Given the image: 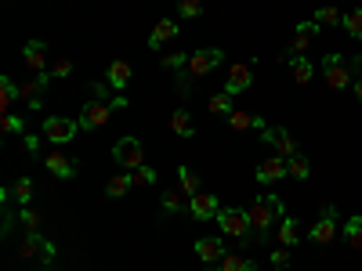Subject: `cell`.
<instances>
[{"mask_svg":"<svg viewBox=\"0 0 362 271\" xmlns=\"http://www.w3.org/2000/svg\"><path fill=\"white\" fill-rule=\"evenodd\" d=\"M246 217H250V232H254L257 239H264L272 225H279V221L287 217V206H282L279 196H257L254 206L246 210Z\"/></svg>","mask_w":362,"mask_h":271,"instance_id":"obj_1","label":"cell"},{"mask_svg":"<svg viewBox=\"0 0 362 271\" xmlns=\"http://www.w3.org/2000/svg\"><path fill=\"white\" fill-rule=\"evenodd\" d=\"M113 159L123 170H138V167H145V149H141L138 138H120L113 145Z\"/></svg>","mask_w":362,"mask_h":271,"instance_id":"obj_2","label":"cell"},{"mask_svg":"<svg viewBox=\"0 0 362 271\" xmlns=\"http://www.w3.org/2000/svg\"><path fill=\"white\" fill-rule=\"evenodd\" d=\"M221 58H225V51H217V47H203V51H192V55H188V66H185V76H188V80L207 76V73H214L217 66H221Z\"/></svg>","mask_w":362,"mask_h":271,"instance_id":"obj_3","label":"cell"},{"mask_svg":"<svg viewBox=\"0 0 362 271\" xmlns=\"http://www.w3.org/2000/svg\"><path fill=\"white\" fill-rule=\"evenodd\" d=\"M76 131H80V120H69V116H47L40 134L51 141V145H66V141L76 138Z\"/></svg>","mask_w":362,"mask_h":271,"instance_id":"obj_4","label":"cell"},{"mask_svg":"<svg viewBox=\"0 0 362 271\" xmlns=\"http://www.w3.org/2000/svg\"><path fill=\"white\" fill-rule=\"evenodd\" d=\"M19 257L22 261H40V268H47L55 261V243L44 235H26L22 246H19Z\"/></svg>","mask_w":362,"mask_h":271,"instance_id":"obj_5","label":"cell"},{"mask_svg":"<svg viewBox=\"0 0 362 271\" xmlns=\"http://www.w3.org/2000/svg\"><path fill=\"white\" fill-rule=\"evenodd\" d=\"M214 221L221 225V232H225L228 239H243V235H250V217H246V210H235V206H221Z\"/></svg>","mask_w":362,"mask_h":271,"instance_id":"obj_6","label":"cell"},{"mask_svg":"<svg viewBox=\"0 0 362 271\" xmlns=\"http://www.w3.org/2000/svg\"><path fill=\"white\" fill-rule=\"evenodd\" d=\"M51 80H55L51 73H40L33 80H22V84H19V102H26L29 109H44V91H47Z\"/></svg>","mask_w":362,"mask_h":271,"instance_id":"obj_7","label":"cell"},{"mask_svg":"<svg viewBox=\"0 0 362 271\" xmlns=\"http://www.w3.org/2000/svg\"><path fill=\"white\" fill-rule=\"evenodd\" d=\"M113 113H116L113 102H87L80 109V131H98V127L109 123V116H113Z\"/></svg>","mask_w":362,"mask_h":271,"instance_id":"obj_8","label":"cell"},{"mask_svg":"<svg viewBox=\"0 0 362 271\" xmlns=\"http://www.w3.org/2000/svg\"><path fill=\"white\" fill-rule=\"evenodd\" d=\"M250 84H254V62H235V66H228V73H225L228 94H243V91H250Z\"/></svg>","mask_w":362,"mask_h":271,"instance_id":"obj_9","label":"cell"},{"mask_svg":"<svg viewBox=\"0 0 362 271\" xmlns=\"http://www.w3.org/2000/svg\"><path fill=\"white\" fill-rule=\"evenodd\" d=\"M261 141H269V145L275 149V156H282V159L297 156V141H293V134L287 131V127H264Z\"/></svg>","mask_w":362,"mask_h":271,"instance_id":"obj_10","label":"cell"},{"mask_svg":"<svg viewBox=\"0 0 362 271\" xmlns=\"http://www.w3.org/2000/svg\"><path fill=\"white\" fill-rule=\"evenodd\" d=\"M323 76H326V84L334 87V91H344V87L355 80V76L348 73V66L341 62V55H326V58H323Z\"/></svg>","mask_w":362,"mask_h":271,"instance_id":"obj_11","label":"cell"},{"mask_svg":"<svg viewBox=\"0 0 362 271\" xmlns=\"http://www.w3.org/2000/svg\"><path fill=\"white\" fill-rule=\"evenodd\" d=\"M22 62H26V69L33 73V76L51 73V69H47V44H44V40H29V44L22 47Z\"/></svg>","mask_w":362,"mask_h":271,"instance_id":"obj_12","label":"cell"},{"mask_svg":"<svg viewBox=\"0 0 362 271\" xmlns=\"http://www.w3.org/2000/svg\"><path fill=\"white\" fill-rule=\"evenodd\" d=\"M264 123L261 116H254V113H246V109H232L228 113V131L232 134H243V131H264Z\"/></svg>","mask_w":362,"mask_h":271,"instance_id":"obj_13","label":"cell"},{"mask_svg":"<svg viewBox=\"0 0 362 271\" xmlns=\"http://www.w3.org/2000/svg\"><path fill=\"white\" fill-rule=\"evenodd\" d=\"M44 167H47V174H55V178H62V181H69L73 174H76V163L66 156V152H58V149H51L44 156Z\"/></svg>","mask_w":362,"mask_h":271,"instance_id":"obj_14","label":"cell"},{"mask_svg":"<svg viewBox=\"0 0 362 271\" xmlns=\"http://www.w3.org/2000/svg\"><path fill=\"white\" fill-rule=\"evenodd\" d=\"M217 210H221V206H217V196L199 192V196L188 199V214H192V221H214Z\"/></svg>","mask_w":362,"mask_h":271,"instance_id":"obj_15","label":"cell"},{"mask_svg":"<svg viewBox=\"0 0 362 271\" xmlns=\"http://www.w3.org/2000/svg\"><path fill=\"white\" fill-rule=\"evenodd\" d=\"M316 33H319V22H316V19L297 26V29H293V40H290V55H301V58H305V51L311 47V40H316Z\"/></svg>","mask_w":362,"mask_h":271,"instance_id":"obj_16","label":"cell"},{"mask_svg":"<svg viewBox=\"0 0 362 271\" xmlns=\"http://www.w3.org/2000/svg\"><path fill=\"white\" fill-rule=\"evenodd\" d=\"M225 239H196V257L203 261V264H217V261H221L225 257Z\"/></svg>","mask_w":362,"mask_h":271,"instance_id":"obj_17","label":"cell"},{"mask_svg":"<svg viewBox=\"0 0 362 271\" xmlns=\"http://www.w3.org/2000/svg\"><path fill=\"white\" fill-rule=\"evenodd\" d=\"M109 87H116V91H127V84L134 80V69H131V62H123V58H116V62H109Z\"/></svg>","mask_w":362,"mask_h":271,"instance_id":"obj_18","label":"cell"},{"mask_svg":"<svg viewBox=\"0 0 362 271\" xmlns=\"http://www.w3.org/2000/svg\"><path fill=\"white\" fill-rule=\"evenodd\" d=\"M282 174H287V159H282V156H269V159L257 167V181H261V185H275Z\"/></svg>","mask_w":362,"mask_h":271,"instance_id":"obj_19","label":"cell"},{"mask_svg":"<svg viewBox=\"0 0 362 271\" xmlns=\"http://www.w3.org/2000/svg\"><path fill=\"white\" fill-rule=\"evenodd\" d=\"M308 239H311L316 246H329V243L337 239V221L323 214V221H316V225H311V235H308Z\"/></svg>","mask_w":362,"mask_h":271,"instance_id":"obj_20","label":"cell"},{"mask_svg":"<svg viewBox=\"0 0 362 271\" xmlns=\"http://www.w3.org/2000/svg\"><path fill=\"white\" fill-rule=\"evenodd\" d=\"M282 62L290 66V73H293V84H311V62H308V58L282 51Z\"/></svg>","mask_w":362,"mask_h":271,"instance_id":"obj_21","label":"cell"},{"mask_svg":"<svg viewBox=\"0 0 362 271\" xmlns=\"http://www.w3.org/2000/svg\"><path fill=\"white\" fill-rule=\"evenodd\" d=\"M134 188V174L131 170H123V174H113V178H109V185H105V196L109 199H123Z\"/></svg>","mask_w":362,"mask_h":271,"instance_id":"obj_22","label":"cell"},{"mask_svg":"<svg viewBox=\"0 0 362 271\" xmlns=\"http://www.w3.org/2000/svg\"><path fill=\"white\" fill-rule=\"evenodd\" d=\"M170 131L178 138H196V123L188 116V109H174V113H170Z\"/></svg>","mask_w":362,"mask_h":271,"instance_id":"obj_23","label":"cell"},{"mask_svg":"<svg viewBox=\"0 0 362 271\" xmlns=\"http://www.w3.org/2000/svg\"><path fill=\"white\" fill-rule=\"evenodd\" d=\"M301 243V221H293V217H282L279 221V246H297Z\"/></svg>","mask_w":362,"mask_h":271,"instance_id":"obj_24","label":"cell"},{"mask_svg":"<svg viewBox=\"0 0 362 271\" xmlns=\"http://www.w3.org/2000/svg\"><path fill=\"white\" fill-rule=\"evenodd\" d=\"M15 102H19V84L11 76H0V113H11Z\"/></svg>","mask_w":362,"mask_h":271,"instance_id":"obj_25","label":"cell"},{"mask_svg":"<svg viewBox=\"0 0 362 271\" xmlns=\"http://www.w3.org/2000/svg\"><path fill=\"white\" fill-rule=\"evenodd\" d=\"M178 37V22H170V19H163V22H156V29H152V37H149V47H163L167 40H174Z\"/></svg>","mask_w":362,"mask_h":271,"instance_id":"obj_26","label":"cell"},{"mask_svg":"<svg viewBox=\"0 0 362 271\" xmlns=\"http://www.w3.org/2000/svg\"><path fill=\"white\" fill-rule=\"evenodd\" d=\"M287 174H290V178H297V181H308L311 178V163H308L301 152H297V156L287 159Z\"/></svg>","mask_w":362,"mask_h":271,"instance_id":"obj_27","label":"cell"},{"mask_svg":"<svg viewBox=\"0 0 362 271\" xmlns=\"http://www.w3.org/2000/svg\"><path fill=\"white\" fill-rule=\"evenodd\" d=\"M178 185H181V192L192 199V196H199V178L192 174V167H178Z\"/></svg>","mask_w":362,"mask_h":271,"instance_id":"obj_28","label":"cell"},{"mask_svg":"<svg viewBox=\"0 0 362 271\" xmlns=\"http://www.w3.org/2000/svg\"><path fill=\"white\" fill-rule=\"evenodd\" d=\"M344 243L352 250H362V214H355L348 225H344Z\"/></svg>","mask_w":362,"mask_h":271,"instance_id":"obj_29","label":"cell"},{"mask_svg":"<svg viewBox=\"0 0 362 271\" xmlns=\"http://www.w3.org/2000/svg\"><path fill=\"white\" fill-rule=\"evenodd\" d=\"M11 196L19 206H29V199H33V178H19L11 185Z\"/></svg>","mask_w":362,"mask_h":271,"instance_id":"obj_30","label":"cell"},{"mask_svg":"<svg viewBox=\"0 0 362 271\" xmlns=\"http://www.w3.org/2000/svg\"><path fill=\"white\" fill-rule=\"evenodd\" d=\"M221 271H257V264H250L243 253H225V257H221Z\"/></svg>","mask_w":362,"mask_h":271,"instance_id":"obj_31","label":"cell"},{"mask_svg":"<svg viewBox=\"0 0 362 271\" xmlns=\"http://www.w3.org/2000/svg\"><path fill=\"white\" fill-rule=\"evenodd\" d=\"M19 225L26 228V235H40V214L29 206H19Z\"/></svg>","mask_w":362,"mask_h":271,"instance_id":"obj_32","label":"cell"},{"mask_svg":"<svg viewBox=\"0 0 362 271\" xmlns=\"http://www.w3.org/2000/svg\"><path fill=\"white\" fill-rule=\"evenodd\" d=\"M207 109H210V116H228V113H232V94H228V91L214 94V98L207 102Z\"/></svg>","mask_w":362,"mask_h":271,"instance_id":"obj_33","label":"cell"},{"mask_svg":"<svg viewBox=\"0 0 362 271\" xmlns=\"http://www.w3.org/2000/svg\"><path fill=\"white\" fill-rule=\"evenodd\" d=\"M316 22H319V26H341V22H344V15H341V8L326 4V8L316 11Z\"/></svg>","mask_w":362,"mask_h":271,"instance_id":"obj_34","label":"cell"},{"mask_svg":"<svg viewBox=\"0 0 362 271\" xmlns=\"http://www.w3.org/2000/svg\"><path fill=\"white\" fill-rule=\"evenodd\" d=\"M0 131H4V134H26V123H22V116H15V113H0Z\"/></svg>","mask_w":362,"mask_h":271,"instance_id":"obj_35","label":"cell"},{"mask_svg":"<svg viewBox=\"0 0 362 271\" xmlns=\"http://www.w3.org/2000/svg\"><path fill=\"white\" fill-rule=\"evenodd\" d=\"M344 29H348V37H352V40H362V8L344 15Z\"/></svg>","mask_w":362,"mask_h":271,"instance_id":"obj_36","label":"cell"},{"mask_svg":"<svg viewBox=\"0 0 362 271\" xmlns=\"http://www.w3.org/2000/svg\"><path fill=\"white\" fill-rule=\"evenodd\" d=\"M181 196L185 192H163V199H160V206H163V214H181Z\"/></svg>","mask_w":362,"mask_h":271,"instance_id":"obj_37","label":"cell"},{"mask_svg":"<svg viewBox=\"0 0 362 271\" xmlns=\"http://www.w3.org/2000/svg\"><path fill=\"white\" fill-rule=\"evenodd\" d=\"M178 11H181V19H199L203 0H178Z\"/></svg>","mask_w":362,"mask_h":271,"instance_id":"obj_38","label":"cell"},{"mask_svg":"<svg viewBox=\"0 0 362 271\" xmlns=\"http://www.w3.org/2000/svg\"><path fill=\"white\" fill-rule=\"evenodd\" d=\"M131 174H134V185H156V181H160V174H156L152 167H138Z\"/></svg>","mask_w":362,"mask_h":271,"instance_id":"obj_39","label":"cell"},{"mask_svg":"<svg viewBox=\"0 0 362 271\" xmlns=\"http://www.w3.org/2000/svg\"><path fill=\"white\" fill-rule=\"evenodd\" d=\"M185 66H188V55H181V51H174V55L163 58V69H170V73H181Z\"/></svg>","mask_w":362,"mask_h":271,"instance_id":"obj_40","label":"cell"},{"mask_svg":"<svg viewBox=\"0 0 362 271\" xmlns=\"http://www.w3.org/2000/svg\"><path fill=\"white\" fill-rule=\"evenodd\" d=\"M69 73H73V62H69V58H55L51 76H55V80H62V76H69Z\"/></svg>","mask_w":362,"mask_h":271,"instance_id":"obj_41","label":"cell"},{"mask_svg":"<svg viewBox=\"0 0 362 271\" xmlns=\"http://www.w3.org/2000/svg\"><path fill=\"white\" fill-rule=\"evenodd\" d=\"M91 94H94V102H109V84L94 80V84H91Z\"/></svg>","mask_w":362,"mask_h":271,"instance_id":"obj_42","label":"cell"},{"mask_svg":"<svg viewBox=\"0 0 362 271\" xmlns=\"http://www.w3.org/2000/svg\"><path fill=\"white\" fill-rule=\"evenodd\" d=\"M269 261H272L275 268H287V264H290V253H287V246H279V250L272 253V257H269Z\"/></svg>","mask_w":362,"mask_h":271,"instance_id":"obj_43","label":"cell"},{"mask_svg":"<svg viewBox=\"0 0 362 271\" xmlns=\"http://www.w3.org/2000/svg\"><path fill=\"white\" fill-rule=\"evenodd\" d=\"M22 138H26V149L37 156V152H40V138H44V134H40V138H37V134H22Z\"/></svg>","mask_w":362,"mask_h":271,"instance_id":"obj_44","label":"cell"},{"mask_svg":"<svg viewBox=\"0 0 362 271\" xmlns=\"http://www.w3.org/2000/svg\"><path fill=\"white\" fill-rule=\"evenodd\" d=\"M355 98H359V102H362V76H359V80H355Z\"/></svg>","mask_w":362,"mask_h":271,"instance_id":"obj_45","label":"cell"},{"mask_svg":"<svg viewBox=\"0 0 362 271\" xmlns=\"http://www.w3.org/2000/svg\"><path fill=\"white\" fill-rule=\"evenodd\" d=\"M40 271H47V268H40Z\"/></svg>","mask_w":362,"mask_h":271,"instance_id":"obj_46","label":"cell"},{"mask_svg":"<svg viewBox=\"0 0 362 271\" xmlns=\"http://www.w3.org/2000/svg\"><path fill=\"white\" fill-rule=\"evenodd\" d=\"M217 271H221V268H217Z\"/></svg>","mask_w":362,"mask_h":271,"instance_id":"obj_47","label":"cell"}]
</instances>
